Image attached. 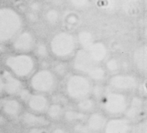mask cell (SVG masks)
<instances>
[{
  "label": "cell",
  "mask_w": 147,
  "mask_h": 133,
  "mask_svg": "<svg viewBox=\"0 0 147 133\" xmlns=\"http://www.w3.org/2000/svg\"><path fill=\"white\" fill-rule=\"evenodd\" d=\"M3 65L13 76L26 81L38 69V60L32 54L13 53L4 58Z\"/></svg>",
  "instance_id": "6da1fadb"
},
{
  "label": "cell",
  "mask_w": 147,
  "mask_h": 133,
  "mask_svg": "<svg viewBox=\"0 0 147 133\" xmlns=\"http://www.w3.org/2000/svg\"><path fill=\"white\" fill-rule=\"evenodd\" d=\"M24 25L20 12L10 6L0 7V44L10 43Z\"/></svg>",
  "instance_id": "7a4b0ae2"
},
{
  "label": "cell",
  "mask_w": 147,
  "mask_h": 133,
  "mask_svg": "<svg viewBox=\"0 0 147 133\" xmlns=\"http://www.w3.org/2000/svg\"><path fill=\"white\" fill-rule=\"evenodd\" d=\"M48 47L49 53L55 59L67 62L78 49V44L74 34L59 31L51 37Z\"/></svg>",
  "instance_id": "3957f363"
},
{
  "label": "cell",
  "mask_w": 147,
  "mask_h": 133,
  "mask_svg": "<svg viewBox=\"0 0 147 133\" xmlns=\"http://www.w3.org/2000/svg\"><path fill=\"white\" fill-rule=\"evenodd\" d=\"M93 82L82 74L70 73L64 79L63 90L69 100L77 102L85 97L90 96Z\"/></svg>",
  "instance_id": "277c9868"
},
{
  "label": "cell",
  "mask_w": 147,
  "mask_h": 133,
  "mask_svg": "<svg viewBox=\"0 0 147 133\" xmlns=\"http://www.w3.org/2000/svg\"><path fill=\"white\" fill-rule=\"evenodd\" d=\"M27 81L31 92L50 96L56 92L59 79L50 68H38Z\"/></svg>",
  "instance_id": "5b68a950"
},
{
  "label": "cell",
  "mask_w": 147,
  "mask_h": 133,
  "mask_svg": "<svg viewBox=\"0 0 147 133\" xmlns=\"http://www.w3.org/2000/svg\"><path fill=\"white\" fill-rule=\"evenodd\" d=\"M129 96L127 94L117 91H107L100 100L101 111L109 118L124 116L129 104Z\"/></svg>",
  "instance_id": "8992f818"
},
{
  "label": "cell",
  "mask_w": 147,
  "mask_h": 133,
  "mask_svg": "<svg viewBox=\"0 0 147 133\" xmlns=\"http://www.w3.org/2000/svg\"><path fill=\"white\" fill-rule=\"evenodd\" d=\"M139 80L136 75L130 72H119L111 75L107 79L110 90L127 94L139 87Z\"/></svg>",
  "instance_id": "52a82bcc"
},
{
  "label": "cell",
  "mask_w": 147,
  "mask_h": 133,
  "mask_svg": "<svg viewBox=\"0 0 147 133\" xmlns=\"http://www.w3.org/2000/svg\"><path fill=\"white\" fill-rule=\"evenodd\" d=\"M37 44L34 34L28 30H24L17 34L10 42L11 48L14 53L31 54Z\"/></svg>",
  "instance_id": "ba28073f"
},
{
  "label": "cell",
  "mask_w": 147,
  "mask_h": 133,
  "mask_svg": "<svg viewBox=\"0 0 147 133\" xmlns=\"http://www.w3.org/2000/svg\"><path fill=\"white\" fill-rule=\"evenodd\" d=\"M98 64L94 63L88 51L83 48H78L71 59V68L74 72L88 76L92 69Z\"/></svg>",
  "instance_id": "9c48e42d"
},
{
  "label": "cell",
  "mask_w": 147,
  "mask_h": 133,
  "mask_svg": "<svg viewBox=\"0 0 147 133\" xmlns=\"http://www.w3.org/2000/svg\"><path fill=\"white\" fill-rule=\"evenodd\" d=\"M24 110V105L17 97L4 96L3 98L0 114L9 121L19 120Z\"/></svg>",
  "instance_id": "30bf717a"
},
{
  "label": "cell",
  "mask_w": 147,
  "mask_h": 133,
  "mask_svg": "<svg viewBox=\"0 0 147 133\" xmlns=\"http://www.w3.org/2000/svg\"><path fill=\"white\" fill-rule=\"evenodd\" d=\"M50 103L51 100L49 95L32 92L29 99L24 104V107L27 108L26 110L31 112L45 115Z\"/></svg>",
  "instance_id": "8fae6325"
},
{
  "label": "cell",
  "mask_w": 147,
  "mask_h": 133,
  "mask_svg": "<svg viewBox=\"0 0 147 133\" xmlns=\"http://www.w3.org/2000/svg\"><path fill=\"white\" fill-rule=\"evenodd\" d=\"M1 73L4 80L5 96L17 97L19 93L22 90V89L27 86L25 84V81L13 76L6 68H3Z\"/></svg>",
  "instance_id": "7c38bea8"
},
{
  "label": "cell",
  "mask_w": 147,
  "mask_h": 133,
  "mask_svg": "<svg viewBox=\"0 0 147 133\" xmlns=\"http://www.w3.org/2000/svg\"><path fill=\"white\" fill-rule=\"evenodd\" d=\"M19 121L21 125L25 128H41L43 129L51 125V122L49 121L45 115L37 114L31 112L28 110L23 111L20 115Z\"/></svg>",
  "instance_id": "4fadbf2b"
},
{
  "label": "cell",
  "mask_w": 147,
  "mask_h": 133,
  "mask_svg": "<svg viewBox=\"0 0 147 133\" xmlns=\"http://www.w3.org/2000/svg\"><path fill=\"white\" fill-rule=\"evenodd\" d=\"M132 122L125 116L109 118L102 133H131Z\"/></svg>",
  "instance_id": "5bb4252c"
},
{
  "label": "cell",
  "mask_w": 147,
  "mask_h": 133,
  "mask_svg": "<svg viewBox=\"0 0 147 133\" xmlns=\"http://www.w3.org/2000/svg\"><path fill=\"white\" fill-rule=\"evenodd\" d=\"M108 118L102 111L95 110L87 115L84 125L89 133H102Z\"/></svg>",
  "instance_id": "9a60e30c"
},
{
  "label": "cell",
  "mask_w": 147,
  "mask_h": 133,
  "mask_svg": "<svg viewBox=\"0 0 147 133\" xmlns=\"http://www.w3.org/2000/svg\"><path fill=\"white\" fill-rule=\"evenodd\" d=\"M144 109V100L142 97L138 95H134L129 99V104L124 116L131 122L140 118Z\"/></svg>",
  "instance_id": "2e32d148"
},
{
  "label": "cell",
  "mask_w": 147,
  "mask_h": 133,
  "mask_svg": "<svg viewBox=\"0 0 147 133\" xmlns=\"http://www.w3.org/2000/svg\"><path fill=\"white\" fill-rule=\"evenodd\" d=\"M86 51L94 63L98 65H102L108 58V48L102 41H94Z\"/></svg>",
  "instance_id": "e0dca14e"
},
{
  "label": "cell",
  "mask_w": 147,
  "mask_h": 133,
  "mask_svg": "<svg viewBox=\"0 0 147 133\" xmlns=\"http://www.w3.org/2000/svg\"><path fill=\"white\" fill-rule=\"evenodd\" d=\"M132 63L136 69L140 72H146L147 50L146 45L139 46L135 49L132 55Z\"/></svg>",
  "instance_id": "ac0fdd59"
},
{
  "label": "cell",
  "mask_w": 147,
  "mask_h": 133,
  "mask_svg": "<svg viewBox=\"0 0 147 133\" xmlns=\"http://www.w3.org/2000/svg\"><path fill=\"white\" fill-rule=\"evenodd\" d=\"M65 109L66 107L64 105L60 104L58 103L51 102L45 115L51 123L59 122V121L63 120Z\"/></svg>",
  "instance_id": "d6986e66"
},
{
  "label": "cell",
  "mask_w": 147,
  "mask_h": 133,
  "mask_svg": "<svg viewBox=\"0 0 147 133\" xmlns=\"http://www.w3.org/2000/svg\"><path fill=\"white\" fill-rule=\"evenodd\" d=\"M87 118V114L80 112L75 108L71 109V108H66L63 120L69 124H74V125H78V124H83L85 123V120Z\"/></svg>",
  "instance_id": "ffe728a7"
},
{
  "label": "cell",
  "mask_w": 147,
  "mask_h": 133,
  "mask_svg": "<svg viewBox=\"0 0 147 133\" xmlns=\"http://www.w3.org/2000/svg\"><path fill=\"white\" fill-rule=\"evenodd\" d=\"M97 103L98 102L90 96L75 102L74 103L75 104H74V108L78 111H80V112L88 115L92 112L96 110Z\"/></svg>",
  "instance_id": "44dd1931"
},
{
  "label": "cell",
  "mask_w": 147,
  "mask_h": 133,
  "mask_svg": "<svg viewBox=\"0 0 147 133\" xmlns=\"http://www.w3.org/2000/svg\"><path fill=\"white\" fill-rule=\"evenodd\" d=\"M50 69L58 79H64L70 74V66L66 61L56 60V62L51 63Z\"/></svg>",
  "instance_id": "7402d4cb"
},
{
  "label": "cell",
  "mask_w": 147,
  "mask_h": 133,
  "mask_svg": "<svg viewBox=\"0 0 147 133\" xmlns=\"http://www.w3.org/2000/svg\"><path fill=\"white\" fill-rule=\"evenodd\" d=\"M141 0H120V8L127 15H135L139 12Z\"/></svg>",
  "instance_id": "603a6c76"
},
{
  "label": "cell",
  "mask_w": 147,
  "mask_h": 133,
  "mask_svg": "<svg viewBox=\"0 0 147 133\" xmlns=\"http://www.w3.org/2000/svg\"><path fill=\"white\" fill-rule=\"evenodd\" d=\"M96 6L105 13H113L120 9V0H96Z\"/></svg>",
  "instance_id": "cb8c5ba5"
},
{
  "label": "cell",
  "mask_w": 147,
  "mask_h": 133,
  "mask_svg": "<svg viewBox=\"0 0 147 133\" xmlns=\"http://www.w3.org/2000/svg\"><path fill=\"white\" fill-rule=\"evenodd\" d=\"M77 41L78 45L80 46V48L83 49H87L89 46L95 41L93 34H92L90 31L83 30L78 34L76 36Z\"/></svg>",
  "instance_id": "d4e9b609"
},
{
  "label": "cell",
  "mask_w": 147,
  "mask_h": 133,
  "mask_svg": "<svg viewBox=\"0 0 147 133\" xmlns=\"http://www.w3.org/2000/svg\"><path fill=\"white\" fill-rule=\"evenodd\" d=\"M103 67L105 70L107 71V74L114 75V74L121 72V64H120V60L117 59L115 57H110L107 58L104 61Z\"/></svg>",
  "instance_id": "484cf974"
},
{
  "label": "cell",
  "mask_w": 147,
  "mask_h": 133,
  "mask_svg": "<svg viewBox=\"0 0 147 133\" xmlns=\"http://www.w3.org/2000/svg\"><path fill=\"white\" fill-rule=\"evenodd\" d=\"M44 18L47 24L55 27L58 25L60 21V13L57 9L51 8L45 12Z\"/></svg>",
  "instance_id": "4316f807"
},
{
  "label": "cell",
  "mask_w": 147,
  "mask_h": 133,
  "mask_svg": "<svg viewBox=\"0 0 147 133\" xmlns=\"http://www.w3.org/2000/svg\"><path fill=\"white\" fill-rule=\"evenodd\" d=\"M34 56L38 59L44 60L48 59L50 56L48 45L43 42H37L34 51Z\"/></svg>",
  "instance_id": "83f0119b"
},
{
  "label": "cell",
  "mask_w": 147,
  "mask_h": 133,
  "mask_svg": "<svg viewBox=\"0 0 147 133\" xmlns=\"http://www.w3.org/2000/svg\"><path fill=\"white\" fill-rule=\"evenodd\" d=\"M107 90V86L105 85L104 83H95V82H93L90 96L93 99L96 100L97 102H99L102 100V98Z\"/></svg>",
  "instance_id": "f1b7e54d"
},
{
  "label": "cell",
  "mask_w": 147,
  "mask_h": 133,
  "mask_svg": "<svg viewBox=\"0 0 147 133\" xmlns=\"http://www.w3.org/2000/svg\"><path fill=\"white\" fill-rule=\"evenodd\" d=\"M69 3L74 9H83L88 7L90 0H69Z\"/></svg>",
  "instance_id": "f546056e"
},
{
  "label": "cell",
  "mask_w": 147,
  "mask_h": 133,
  "mask_svg": "<svg viewBox=\"0 0 147 133\" xmlns=\"http://www.w3.org/2000/svg\"><path fill=\"white\" fill-rule=\"evenodd\" d=\"M31 94H32V92H31V90L26 86L24 88V89H22V90L19 93V94L17 95V97L20 100V101L22 102L23 104H24V105L26 104V102L28 101V100L29 99V97H30V96L31 95Z\"/></svg>",
  "instance_id": "4dcf8cb0"
},
{
  "label": "cell",
  "mask_w": 147,
  "mask_h": 133,
  "mask_svg": "<svg viewBox=\"0 0 147 133\" xmlns=\"http://www.w3.org/2000/svg\"><path fill=\"white\" fill-rule=\"evenodd\" d=\"M29 9L31 10V13H33L34 14H37L39 13L42 9V4L38 3V1H33L30 3L29 5Z\"/></svg>",
  "instance_id": "1f68e13d"
},
{
  "label": "cell",
  "mask_w": 147,
  "mask_h": 133,
  "mask_svg": "<svg viewBox=\"0 0 147 133\" xmlns=\"http://www.w3.org/2000/svg\"><path fill=\"white\" fill-rule=\"evenodd\" d=\"M49 133H70L68 130L64 127L62 126H57L53 128Z\"/></svg>",
  "instance_id": "d6a6232c"
},
{
  "label": "cell",
  "mask_w": 147,
  "mask_h": 133,
  "mask_svg": "<svg viewBox=\"0 0 147 133\" xmlns=\"http://www.w3.org/2000/svg\"><path fill=\"white\" fill-rule=\"evenodd\" d=\"M5 96V90H4V80L0 72V97Z\"/></svg>",
  "instance_id": "836d02e7"
},
{
  "label": "cell",
  "mask_w": 147,
  "mask_h": 133,
  "mask_svg": "<svg viewBox=\"0 0 147 133\" xmlns=\"http://www.w3.org/2000/svg\"><path fill=\"white\" fill-rule=\"evenodd\" d=\"M138 129L136 131V133H146V122H140L139 125L138 126Z\"/></svg>",
  "instance_id": "e575fe53"
},
{
  "label": "cell",
  "mask_w": 147,
  "mask_h": 133,
  "mask_svg": "<svg viewBox=\"0 0 147 133\" xmlns=\"http://www.w3.org/2000/svg\"><path fill=\"white\" fill-rule=\"evenodd\" d=\"M23 133H43V129H41V128H27Z\"/></svg>",
  "instance_id": "d590c367"
},
{
  "label": "cell",
  "mask_w": 147,
  "mask_h": 133,
  "mask_svg": "<svg viewBox=\"0 0 147 133\" xmlns=\"http://www.w3.org/2000/svg\"><path fill=\"white\" fill-rule=\"evenodd\" d=\"M4 97V96H3ZM3 97H0V108H1V104H2V100H3Z\"/></svg>",
  "instance_id": "8d00e7d4"
},
{
  "label": "cell",
  "mask_w": 147,
  "mask_h": 133,
  "mask_svg": "<svg viewBox=\"0 0 147 133\" xmlns=\"http://www.w3.org/2000/svg\"><path fill=\"white\" fill-rule=\"evenodd\" d=\"M0 133H1V132H0Z\"/></svg>",
  "instance_id": "74e56055"
}]
</instances>
